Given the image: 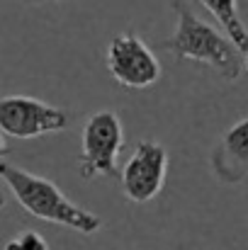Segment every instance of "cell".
<instances>
[{
  "mask_svg": "<svg viewBox=\"0 0 248 250\" xmlns=\"http://www.w3.org/2000/svg\"><path fill=\"white\" fill-rule=\"evenodd\" d=\"M170 5H173V10L178 15V24H175L173 37L163 42L165 51H170L180 61L207 63L222 78L236 81L241 76V71H244L241 51L222 32H217L212 24L200 20L187 7L185 0H170Z\"/></svg>",
  "mask_w": 248,
  "mask_h": 250,
  "instance_id": "obj_2",
  "label": "cell"
},
{
  "mask_svg": "<svg viewBox=\"0 0 248 250\" xmlns=\"http://www.w3.org/2000/svg\"><path fill=\"white\" fill-rule=\"evenodd\" d=\"M105 63L114 83L127 90H146L161 78V63L156 54L134 32H124L110 42Z\"/></svg>",
  "mask_w": 248,
  "mask_h": 250,
  "instance_id": "obj_5",
  "label": "cell"
},
{
  "mask_svg": "<svg viewBox=\"0 0 248 250\" xmlns=\"http://www.w3.org/2000/svg\"><path fill=\"white\" fill-rule=\"evenodd\" d=\"M124 146V129L122 119L112 109L95 112L85 119L81 136V177L95 180V177H114L117 158Z\"/></svg>",
  "mask_w": 248,
  "mask_h": 250,
  "instance_id": "obj_3",
  "label": "cell"
},
{
  "mask_svg": "<svg viewBox=\"0 0 248 250\" xmlns=\"http://www.w3.org/2000/svg\"><path fill=\"white\" fill-rule=\"evenodd\" d=\"M212 170L224 185H239L248 177V117L224 131L212 151Z\"/></svg>",
  "mask_w": 248,
  "mask_h": 250,
  "instance_id": "obj_7",
  "label": "cell"
},
{
  "mask_svg": "<svg viewBox=\"0 0 248 250\" xmlns=\"http://www.w3.org/2000/svg\"><path fill=\"white\" fill-rule=\"evenodd\" d=\"M175 250H185V248H182V246H178V248H175Z\"/></svg>",
  "mask_w": 248,
  "mask_h": 250,
  "instance_id": "obj_14",
  "label": "cell"
},
{
  "mask_svg": "<svg viewBox=\"0 0 248 250\" xmlns=\"http://www.w3.org/2000/svg\"><path fill=\"white\" fill-rule=\"evenodd\" d=\"M68 112L29 95L0 97V131L12 139H39L68 129Z\"/></svg>",
  "mask_w": 248,
  "mask_h": 250,
  "instance_id": "obj_4",
  "label": "cell"
},
{
  "mask_svg": "<svg viewBox=\"0 0 248 250\" xmlns=\"http://www.w3.org/2000/svg\"><path fill=\"white\" fill-rule=\"evenodd\" d=\"M15 241H17L20 250H49L44 236L37 233V231H24V233H20Z\"/></svg>",
  "mask_w": 248,
  "mask_h": 250,
  "instance_id": "obj_9",
  "label": "cell"
},
{
  "mask_svg": "<svg viewBox=\"0 0 248 250\" xmlns=\"http://www.w3.org/2000/svg\"><path fill=\"white\" fill-rule=\"evenodd\" d=\"M7 153V144H5V136H2V131H0V158Z\"/></svg>",
  "mask_w": 248,
  "mask_h": 250,
  "instance_id": "obj_10",
  "label": "cell"
},
{
  "mask_svg": "<svg viewBox=\"0 0 248 250\" xmlns=\"http://www.w3.org/2000/svg\"><path fill=\"white\" fill-rule=\"evenodd\" d=\"M168 175V151L156 141H139L122 167V192L134 204H146L161 194Z\"/></svg>",
  "mask_w": 248,
  "mask_h": 250,
  "instance_id": "obj_6",
  "label": "cell"
},
{
  "mask_svg": "<svg viewBox=\"0 0 248 250\" xmlns=\"http://www.w3.org/2000/svg\"><path fill=\"white\" fill-rule=\"evenodd\" d=\"M204 10L212 12V17L222 24L224 37L244 54L248 49V27L241 20L239 0H200Z\"/></svg>",
  "mask_w": 248,
  "mask_h": 250,
  "instance_id": "obj_8",
  "label": "cell"
},
{
  "mask_svg": "<svg viewBox=\"0 0 248 250\" xmlns=\"http://www.w3.org/2000/svg\"><path fill=\"white\" fill-rule=\"evenodd\" d=\"M0 180L10 187L20 207L42 221L73 229L83 236L97 233L102 229V219L97 214L71 202L51 180L42 175H34L29 170H22L12 163L0 161Z\"/></svg>",
  "mask_w": 248,
  "mask_h": 250,
  "instance_id": "obj_1",
  "label": "cell"
},
{
  "mask_svg": "<svg viewBox=\"0 0 248 250\" xmlns=\"http://www.w3.org/2000/svg\"><path fill=\"white\" fill-rule=\"evenodd\" d=\"M241 63H244V68L248 71V49L244 51V54H241Z\"/></svg>",
  "mask_w": 248,
  "mask_h": 250,
  "instance_id": "obj_11",
  "label": "cell"
},
{
  "mask_svg": "<svg viewBox=\"0 0 248 250\" xmlns=\"http://www.w3.org/2000/svg\"><path fill=\"white\" fill-rule=\"evenodd\" d=\"M5 202H7V199H5V194H2V192H0V209H2V207H5Z\"/></svg>",
  "mask_w": 248,
  "mask_h": 250,
  "instance_id": "obj_13",
  "label": "cell"
},
{
  "mask_svg": "<svg viewBox=\"0 0 248 250\" xmlns=\"http://www.w3.org/2000/svg\"><path fill=\"white\" fill-rule=\"evenodd\" d=\"M29 2H46V0H29ZM51 2H66V0H51Z\"/></svg>",
  "mask_w": 248,
  "mask_h": 250,
  "instance_id": "obj_12",
  "label": "cell"
}]
</instances>
